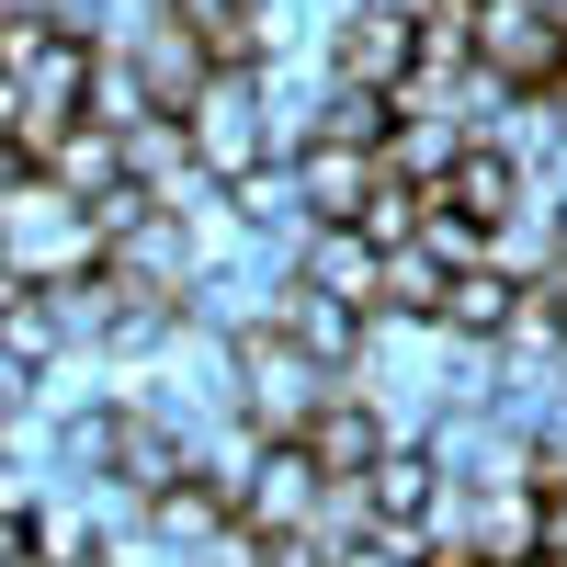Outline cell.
<instances>
[{
  "label": "cell",
  "mask_w": 567,
  "mask_h": 567,
  "mask_svg": "<svg viewBox=\"0 0 567 567\" xmlns=\"http://www.w3.org/2000/svg\"><path fill=\"white\" fill-rule=\"evenodd\" d=\"M477 69H488L499 91H545V80L567 69L556 12H545V0H477Z\"/></svg>",
  "instance_id": "cell-5"
},
{
  "label": "cell",
  "mask_w": 567,
  "mask_h": 567,
  "mask_svg": "<svg viewBox=\"0 0 567 567\" xmlns=\"http://www.w3.org/2000/svg\"><path fill=\"white\" fill-rule=\"evenodd\" d=\"M432 205H454L465 227H488V239H499V227L523 216V159H511V148H488V136H477V148H454V171L432 182Z\"/></svg>",
  "instance_id": "cell-10"
},
{
  "label": "cell",
  "mask_w": 567,
  "mask_h": 567,
  "mask_svg": "<svg viewBox=\"0 0 567 567\" xmlns=\"http://www.w3.org/2000/svg\"><path fill=\"white\" fill-rule=\"evenodd\" d=\"M227 374H239V420L261 443H307V420L341 398V363H318L307 341H284V329H239V341H227Z\"/></svg>",
  "instance_id": "cell-1"
},
{
  "label": "cell",
  "mask_w": 567,
  "mask_h": 567,
  "mask_svg": "<svg viewBox=\"0 0 567 567\" xmlns=\"http://www.w3.org/2000/svg\"><path fill=\"white\" fill-rule=\"evenodd\" d=\"M284 182H296V216L307 227H352V205L374 194V148H341V136H296V148H284Z\"/></svg>",
  "instance_id": "cell-6"
},
{
  "label": "cell",
  "mask_w": 567,
  "mask_h": 567,
  "mask_svg": "<svg viewBox=\"0 0 567 567\" xmlns=\"http://www.w3.org/2000/svg\"><path fill=\"white\" fill-rule=\"evenodd\" d=\"M318 69L341 91H409L420 80V12H398V0H341L318 34Z\"/></svg>",
  "instance_id": "cell-4"
},
{
  "label": "cell",
  "mask_w": 567,
  "mask_h": 567,
  "mask_svg": "<svg viewBox=\"0 0 567 567\" xmlns=\"http://www.w3.org/2000/svg\"><path fill=\"white\" fill-rule=\"evenodd\" d=\"M171 23L205 45V69H272V45H284L272 0H171Z\"/></svg>",
  "instance_id": "cell-8"
},
{
  "label": "cell",
  "mask_w": 567,
  "mask_h": 567,
  "mask_svg": "<svg viewBox=\"0 0 567 567\" xmlns=\"http://www.w3.org/2000/svg\"><path fill=\"white\" fill-rule=\"evenodd\" d=\"M159 103H148V80H136L125 58H91V125H114V136H136Z\"/></svg>",
  "instance_id": "cell-16"
},
{
  "label": "cell",
  "mask_w": 567,
  "mask_h": 567,
  "mask_svg": "<svg viewBox=\"0 0 567 567\" xmlns=\"http://www.w3.org/2000/svg\"><path fill=\"white\" fill-rule=\"evenodd\" d=\"M398 432H386V409H374V398H329L318 420H307V454H318V477H374V454H386Z\"/></svg>",
  "instance_id": "cell-12"
},
{
  "label": "cell",
  "mask_w": 567,
  "mask_h": 567,
  "mask_svg": "<svg viewBox=\"0 0 567 567\" xmlns=\"http://www.w3.org/2000/svg\"><path fill=\"white\" fill-rule=\"evenodd\" d=\"M45 182H58V194H69V205H103V194H114V182H125V136L80 114V125L58 136V148H45Z\"/></svg>",
  "instance_id": "cell-13"
},
{
  "label": "cell",
  "mask_w": 567,
  "mask_h": 567,
  "mask_svg": "<svg viewBox=\"0 0 567 567\" xmlns=\"http://www.w3.org/2000/svg\"><path fill=\"white\" fill-rule=\"evenodd\" d=\"M556 250H567V205H556Z\"/></svg>",
  "instance_id": "cell-20"
},
{
  "label": "cell",
  "mask_w": 567,
  "mask_h": 567,
  "mask_svg": "<svg viewBox=\"0 0 567 567\" xmlns=\"http://www.w3.org/2000/svg\"><path fill=\"white\" fill-rule=\"evenodd\" d=\"M182 148H194V171L216 182H250L261 159H272V80L261 69H216L194 103H182Z\"/></svg>",
  "instance_id": "cell-3"
},
{
  "label": "cell",
  "mask_w": 567,
  "mask_h": 567,
  "mask_svg": "<svg viewBox=\"0 0 567 567\" xmlns=\"http://www.w3.org/2000/svg\"><path fill=\"white\" fill-rule=\"evenodd\" d=\"M545 114H556V136H567V69H556V80H545Z\"/></svg>",
  "instance_id": "cell-18"
},
{
  "label": "cell",
  "mask_w": 567,
  "mask_h": 567,
  "mask_svg": "<svg viewBox=\"0 0 567 567\" xmlns=\"http://www.w3.org/2000/svg\"><path fill=\"white\" fill-rule=\"evenodd\" d=\"M443 284H454V272H443L432 250H386V307H374V318H432Z\"/></svg>",
  "instance_id": "cell-17"
},
{
  "label": "cell",
  "mask_w": 567,
  "mask_h": 567,
  "mask_svg": "<svg viewBox=\"0 0 567 567\" xmlns=\"http://www.w3.org/2000/svg\"><path fill=\"white\" fill-rule=\"evenodd\" d=\"M511 296H523V284H511L499 261H477V272H454V284H443L432 329H443V341H499V329H511Z\"/></svg>",
  "instance_id": "cell-14"
},
{
  "label": "cell",
  "mask_w": 567,
  "mask_h": 567,
  "mask_svg": "<svg viewBox=\"0 0 567 567\" xmlns=\"http://www.w3.org/2000/svg\"><path fill=\"white\" fill-rule=\"evenodd\" d=\"M432 499H443V465L420 454V443H386L374 454V477H363V511L386 534H432Z\"/></svg>",
  "instance_id": "cell-11"
},
{
  "label": "cell",
  "mask_w": 567,
  "mask_h": 567,
  "mask_svg": "<svg viewBox=\"0 0 567 567\" xmlns=\"http://www.w3.org/2000/svg\"><path fill=\"white\" fill-rule=\"evenodd\" d=\"M499 567H556V556H499Z\"/></svg>",
  "instance_id": "cell-19"
},
{
  "label": "cell",
  "mask_w": 567,
  "mask_h": 567,
  "mask_svg": "<svg viewBox=\"0 0 567 567\" xmlns=\"http://www.w3.org/2000/svg\"><path fill=\"white\" fill-rule=\"evenodd\" d=\"M0 261H12V284L103 272V227H91V205H69L45 171H23L12 194H0Z\"/></svg>",
  "instance_id": "cell-2"
},
{
  "label": "cell",
  "mask_w": 567,
  "mask_h": 567,
  "mask_svg": "<svg viewBox=\"0 0 567 567\" xmlns=\"http://www.w3.org/2000/svg\"><path fill=\"white\" fill-rule=\"evenodd\" d=\"M296 284H318L329 307L374 318V307H386V250H363L352 227H307V250H296Z\"/></svg>",
  "instance_id": "cell-9"
},
{
  "label": "cell",
  "mask_w": 567,
  "mask_h": 567,
  "mask_svg": "<svg viewBox=\"0 0 567 567\" xmlns=\"http://www.w3.org/2000/svg\"><path fill=\"white\" fill-rule=\"evenodd\" d=\"M420 216H432V182H374L352 205V239L363 250H420Z\"/></svg>",
  "instance_id": "cell-15"
},
{
  "label": "cell",
  "mask_w": 567,
  "mask_h": 567,
  "mask_svg": "<svg viewBox=\"0 0 567 567\" xmlns=\"http://www.w3.org/2000/svg\"><path fill=\"white\" fill-rule=\"evenodd\" d=\"M318 488H329V477H318L307 443H261L250 477H239V523H250L261 545H272V534H307V523H318Z\"/></svg>",
  "instance_id": "cell-7"
}]
</instances>
